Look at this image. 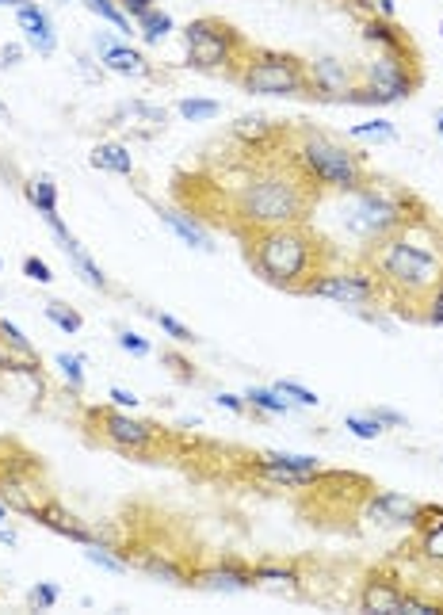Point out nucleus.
<instances>
[{"mask_svg":"<svg viewBox=\"0 0 443 615\" xmlns=\"http://www.w3.org/2000/svg\"><path fill=\"white\" fill-rule=\"evenodd\" d=\"M299 570L294 565H279V562H260V565H253V589H283V585H291V589H299Z\"/></svg>","mask_w":443,"mask_h":615,"instance_id":"b1692460","label":"nucleus"},{"mask_svg":"<svg viewBox=\"0 0 443 615\" xmlns=\"http://www.w3.org/2000/svg\"><path fill=\"white\" fill-rule=\"evenodd\" d=\"M161 222L169 225V230L184 241V245H191V249H199V252H215V241H210V234L203 230L195 218H188L184 210H172V207H165L161 210Z\"/></svg>","mask_w":443,"mask_h":615,"instance_id":"6ab92c4d","label":"nucleus"},{"mask_svg":"<svg viewBox=\"0 0 443 615\" xmlns=\"http://www.w3.org/2000/svg\"><path fill=\"white\" fill-rule=\"evenodd\" d=\"M191 585L203 592H245V589H253V565H245L237 558L210 562V565L191 570Z\"/></svg>","mask_w":443,"mask_h":615,"instance_id":"9b49d317","label":"nucleus"},{"mask_svg":"<svg viewBox=\"0 0 443 615\" xmlns=\"http://www.w3.org/2000/svg\"><path fill=\"white\" fill-rule=\"evenodd\" d=\"M256 471H260V478H268L272 485H291V490H302V485H314L321 478V474L287 471V466H275V463H264V459H256Z\"/></svg>","mask_w":443,"mask_h":615,"instance_id":"c85d7f7f","label":"nucleus"},{"mask_svg":"<svg viewBox=\"0 0 443 615\" xmlns=\"http://www.w3.org/2000/svg\"><path fill=\"white\" fill-rule=\"evenodd\" d=\"M245 261L264 283L302 295V287L314 280L318 271L329 268V249L318 234L306 230V222L294 225H268V230H241Z\"/></svg>","mask_w":443,"mask_h":615,"instance_id":"7ed1b4c3","label":"nucleus"},{"mask_svg":"<svg viewBox=\"0 0 443 615\" xmlns=\"http://www.w3.org/2000/svg\"><path fill=\"white\" fill-rule=\"evenodd\" d=\"M58 601H61V589L54 585V581H39V585L31 589V596H27V604L35 611H51V608H58Z\"/></svg>","mask_w":443,"mask_h":615,"instance_id":"58836bf2","label":"nucleus"},{"mask_svg":"<svg viewBox=\"0 0 443 615\" xmlns=\"http://www.w3.org/2000/svg\"><path fill=\"white\" fill-rule=\"evenodd\" d=\"M417 528H420V543H417L420 558L432 562V565H443V509L424 505Z\"/></svg>","mask_w":443,"mask_h":615,"instance_id":"a211bd4d","label":"nucleus"},{"mask_svg":"<svg viewBox=\"0 0 443 615\" xmlns=\"http://www.w3.org/2000/svg\"><path fill=\"white\" fill-rule=\"evenodd\" d=\"M15 543H20V536H15L12 528H5V524H0V546H15Z\"/></svg>","mask_w":443,"mask_h":615,"instance_id":"3c124183","label":"nucleus"},{"mask_svg":"<svg viewBox=\"0 0 443 615\" xmlns=\"http://www.w3.org/2000/svg\"><path fill=\"white\" fill-rule=\"evenodd\" d=\"M306 73H309V85H314V96H321V100H337V104L344 100V92H352L359 85V73L337 58L306 61Z\"/></svg>","mask_w":443,"mask_h":615,"instance_id":"f8f14e48","label":"nucleus"},{"mask_svg":"<svg viewBox=\"0 0 443 615\" xmlns=\"http://www.w3.org/2000/svg\"><path fill=\"white\" fill-rule=\"evenodd\" d=\"M20 54H23L20 46H15V42H8L5 50H0V66H5V69H8V66H20Z\"/></svg>","mask_w":443,"mask_h":615,"instance_id":"8fccbe9b","label":"nucleus"},{"mask_svg":"<svg viewBox=\"0 0 443 615\" xmlns=\"http://www.w3.org/2000/svg\"><path fill=\"white\" fill-rule=\"evenodd\" d=\"M58 245H61V249H65V256L73 261V268H77L80 275H85V283H88V287H96V290H115V287H111V280L104 275V268L96 264L85 249H80V241H77V237H65V241H58Z\"/></svg>","mask_w":443,"mask_h":615,"instance_id":"412c9836","label":"nucleus"},{"mask_svg":"<svg viewBox=\"0 0 443 615\" xmlns=\"http://www.w3.org/2000/svg\"><path fill=\"white\" fill-rule=\"evenodd\" d=\"M318 207V188L306 180L302 169L291 161H256L245 169L229 196V222L234 230H268V225L306 222Z\"/></svg>","mask_w":443,"mask_h":615,"instance_id":"f03ea898","label":"nucleus"},{"mask_svg":"<svg viewBox=\"0 0 443 615\" xmlns=\"http://www.w3.org/2000/svg\"><path fill=\"white\" fill-rule=\"evenodd\" d=\"M275 134H279L275 126H272L268 119H260V115H245V119L234 123V138L245 142L249 150H260V145H268Z\"/></svg>","mask_w":443,"mask_h":615,"instance_id":"cd10ccee","label":"nucleus"},{"mask_svg":"<svg viewBox=\"0 0 443 615\" xmlns=\"http://www.w3.org/2000/svg\"><path fill=\"white\" fill-rule=\"evenodd\" d=\"M107 398H111V406H115V409H138V401H142L134 390H123V386H111V394H107Z\"/></svg>","mask_w":443,"mask_h":615,"instance_id":"49530a36","label":"nucleus"},{"mask_svg":"<svg viewBox=\"0 0 443 615\" xmlns=\"http://www.w3.org/2000/svg\"><path fill=\"white\" fill-rule=\"evenodd\" d=\"M364 85L379 92L383 104H398L405 96H413V88L420 85V69H417V61H409V58L374 54V61L364 66Z\"/></svg>","mask_w":443,"mask_h":615,"instance_id":"9d476101","label":"nucleus"},{"mask_svg":"<svg viewBox=\"0 0 443 615\" xmlns=\"http://www.w3.org/2000/svg\"><path fill=\"white\" fill-rule=\"evenodd\" d=\"M85 5L100 15V20H107V23H115V31H123V35H130V15L115 5V0H85Z\"/></svg>","mask_w":443,"mask_h":615,"instance_id":"f704fd0d","label":"nucleus"},{"mask_svg":"<svg viewBox=\"0 0 443 615\" xmlns=\"http://www.w3.org/2000/svg\"><path fill=\"white\" fill-rule=\"evenodd\" d=\"M352 138L393 142V138H398V131H393V123H386V119H374V123H359V126H352Z\"/></svg>","mask_w":443,"mask_h":615,"instance_id":"ea45409f","label":"nucleus"},{"mask_svg":"<svg viewBox=\"0 0 443 615\" xmlns=\"http://www.w3.org/2000/svg\"><path fill=\"white\" fill-rule=\"evenodd\" d=\"M215 406L218 409H229V413H245V409H249V401H245V394H215Z\"/></svg>","mask_w":443,"mask_h":615,"instance_id":"de8ad7c7","label":"nucleus"},{"mask_svg":"<svg viewBox=\"0 0 443 615\" xmlns=\"http://www.w3.org/2000/svg\"><path fill=\"white\" fill-rule=\"evenodd\" d=\"M100 61H104V69L123 73V77H142V73H150L145 58H142L138 50H130V46H119V42H115L107 54H100Z\"/></svg>","mask_w":443,"mask_h":615,"instance_id":"a878e982","label":"nucleus"},{"mask_svg":"<svg viewBox=\"0 0 443 615\" xmlns=\"http://www.w3.org/2000/svg\"><path fill=\"white\" fill-rule=\"evenodd\" d=\"M401 596H405V589L398 581H390L383 574H371L364 592H359V608L379 611V615H401Z\"/></svg>","mask_w":443,"mask_h":615,"instance_id":"f3484780","label":"nucleus"},{"mask_svg":"<svg viewBox=\"0 0 443 615\" xmlns=\"http://www.w3.org/2000/svg\"><path fill=\"white\" fill-rule=\"evenodd\" d=\"M420 509H424L420 500L405 497V493H374L367 500V516L371 520H379V524H413L417 528Z\"/></svg>","mask_w":443,"mask_h":615,"instance_id":"2eb2a0df","label":"nucleus"},{"mask_svg":"<svg viewBox=\"0 0 443 615\" xmlns=\"http://www.w3.org/2000/svg\"><path fill=\"white\" fill-rule=\"evenodd\" d=\"M379 12H383V20H393V0H379Z\"/></svg>","mask_w":443,"mask_h":615,"instance_id":"864d4df0","label":"nucleus"},{"mask_svg":"<svg viewBox=\"0 0 443 615\" xmlns=\"http://www.w3.org/2000/svg\"><path fill=\"white\" fill-rule=\"evenodd\" d=\"M439 31H443V27H439Z\"/></svg>","mask_w":443,"mask_h":615,"instance_id":"bf43d9fd","label":"nucleus"},{"mask_svg":"<svg viewBox=\"0 0 443 615\" xmlns=\"http://www.w3.org/2000/svg\"><path fill=\"white\" fill-rule=\"evenodd\" d=\"M8 512H12V509L5 505V500H0V524H5V520H8Z\"/></svg>","mask_w":443,"mask_h":615,"instance_id":"6e6d98bb","label":"nucleus"},{"mask_svg":"<svg viewBox=\"0 0 443 615\" xmlns=\"http://www.w3.org/2000/svg\"><path fill=\"white\" fill-rule=\"evenodd\" d=\"M436 131H439V138H443V115H439V119H436Z\"/></svg>","mask_w":443,"mask_h":615,"instance_id":"4d7b16f0","label":"nucleus"},{"mask_svg":"<svg viewBox=\"0 0 443 615\" xmlns=\"http://www.w3.org/2000/svg\"><path fill=\"white\" fill-rule=\"evenodd\" d=\"M234 80L253 96H314L306 61L283 50H253L249 46Z\"/></svg>","mask_w":443,"mask_h":615,"instance_id":"39448f33","label":"nucleus"},{"mask_svg":"<svg viewBox=\"0 0 443 615\" xmlns=\"http://www.w3.org/2000/svg\"><path fill=\"white\" fill-rule=\"evenodd\" d=\"M344 428H348L355 440H379V436L386 432L371 413H348V417H344Z\"/></svg>","mask_w":443,"mask_h":615,"instance_id":"473e14b6","label":"nucleus"},{"mask_svg":"<svg viewBox=\"0 0 443 615\" xmlns=\"http://www.w3.org/2000/svg\"><path fill=\"white\" fill-rule=\"evenodd\" d=\"M291 161L302 169V176L318 191H340V196H352V191H364L371 184V172L364 165V157L352 145L337 142L325 131H309L302 126L299 138L291 145Z\"/></svg>","mask_w":443,"mask_h":615,"instance_id":"20e7f679","label":"nucleus"},{"mask_svg":"<svg viewBox=\"0 0 443 615\" xmlns=\"http://www.w3.org/2000/svg\"><path fill=\"white\" fill-rule=\"evenodd\" d=\"M0 119H8V107L5 104H0Z\"/></svg>","mask_w":443,"mask_h":615,"instance_id":"13d9d810","label":"nucleus"},{"mask_svg":"<svg viewBox=\"0 0 443 615\" xmlns=\"http://www.w3.org/2000/svg\"><path fill=\"white\" fill-rule=\"evenodd\" d=\"M176 111L184 115L188 123H210V119H218V104L215 100H180L176 104Z\"/></svg>","mask_w":443,"mask_h":615,"instance_id":"72a5a7b5","label":"nucleus"},{"mask_svg":"<svg viewBox=\"0 0 443 615\" xmlns=\"http://www.w3.org/2000/svg\"><path fill=\"white\" fill-rule=\"evenodd\" d=\"M245 401H249V409L264 413V417H287L294 409V401H287L275 386H249V390H245Z\"/></svg>","mask_w":443,"mask_h":615,"instance_id":"393cba45","label":"nucleus"},{"mask_svg":"<svg viewBox=\"0 0 443 615\" xmlns=\"http://www.w3.org/2000/svg\"><path fill=\"white\" fill-rule=\"evenodd\" d=\"M364 39L371 46H379V54H393V58L417 61L413 42H409L405 31L393 27V20H383V15H367V20H364Z\"/></svg>","mask_w":443,"mask_h":615,"instance_id":"dca6fc26","label":"nucleus"},{"mask_svg":"<svg viewBox=\"0 0 443 615\" xmlns=\"http://www.w3.org/2000/svg\"><path fill=\"white\" fill-rule=\"evenodd\" d=\"M413 218L417 215H409V196H393V191H383L371 180L364 191H352L344 225H348L364 245H374V241L390 237L393 230H401V225Z\"/></svg>","mask_w":443,"mask_h":615,"instance_id":"0eeeda50","label":"nucleus"},{"mask_svg":"<svg viewBox=\"0 0 443 615\" xmlns=\"http://www.w3.org/2000/svg\"><path fill=\"white\" fill-rule=\"evenodd\" d=\"M54 363H58V371H61V379L69 382V390H73V394H80V390H85V367H80V355L61 352Z\"/></svg>","mask_w":443,"mask_h":615,"instance_id":"c9c22d12","label":"nucleus"},{"mask_svg":"<svg viewBox=\"0 0 443 615\" xmlns=\"http://www.w3.org/2000/svg\"><path fill=\"white\" fill-rule=\"evenodd\" d=\"M138 31H142L145 42H161V39H165L169 31H172V15L161 12V8H150V12H145L142 20H138Z\"/></svg>","mask_w":443,"mask_h":615,"instance_id":"7c9ffc66","label":"nucleus"},{"mask_svg":"<svg viewBox=\"0 0 443 615\" xmlns=\"http://www.w3.org/2000/svg\"><path fill=\"white\" fill-rule=\"evenodd\" d=\"M256 459L275 463V466H287V471H299V474H325L321 463L314 455H294V451H260Z\"/></svg>","mask_w":443,"mask_h":615,"instance_id":"c756f323","label":"nucleus"},{"mask_svg":"<svg viewBox=\"0 0 443 615\" xmlns=\"http://www.w3.org/2000/svg\"><path fill=\"white\" fill-rule=\"evenodd\" d=\"M88 425L96 428V436L123 451V455H153L157 444H161V432L153 425H145V420L130 417V409H115V406H104V409H88Z\"/></svg>","mask_w":443,"mask_h":615,"instance_id":"1a4fd4ad","label":"nucleus"},{"mask_svg":"<svg viewBox=\"0 0 443 615\" xmlns=\"http://www.w3.org/2000/svg\"><path fill=\"white\" fill-rule=\"evenodd\" d=\"M88 161H92V169H104L115 176H134V157H130V150L119 142H100Z\"/></svg>","mask_w":443,"mask_h":615,"instance_id":"4be33fe9","label":"nucleus"},{"mask_svg":"<svg viewBox=\"0 0 443 615\" xmlns=\"http://www.w3.org/2000/svg\"><path fill=\"white\" fill-rule=\"evenodd\" d=\"M23 196H27V203L35 207L42 218L46 215H58V184L51 180V176H35V180H27L23 184Z\"/></svg>","mask_w":443,"mask_h":615,"instance_id":"bb28decb","label":"nucleus"},{"mask_svg":"<svg viewBox=\"0 0 443 615\" xmlns=\"http://www.w3.org/2000/svg\"><path fill=\"white\" fill-rule=\"evenodd\" d=\"M371 417L379 420L383 428H405V425H409V420H405V413H398V409H386V406H374V409H371Z\"/></svg>","mask_w":443,"mask_h":615,"instance_id":"a18cd8bd","label":"nucleus"},{"mask_svg":"<svg viewBox=\"0 0 443 615\" xmlns=\"http://www.w3.org/2000/svg\"><path fill=\"white\" fill-rule=\"evenodd\" d=\"M275 390L283 394L287 401H294V406H302V409H314L318 401H321L314 390H306V386H302V382H294V379H279V382H275Z\"/></svg>","mask_w":443,"mask_h":615,"instance_id":"e433bc0d","label":"nucleus"},{"mask_svg":"<svg viewBox=\"0 0 443 615\" xmlns=\"http://www.w3.org/2000/svg\"><path fill=\"white\" fill-rule=\"evenodd\" d=\"M119 348L123 352H130V355H138V360H145L153 348H150V341L145 336H138V333H130V329H119Z\"/></svg>","mask_w":443,"mask_h":615,"instance_id":"37998d69","label":"nucleus"},{"mask_svg":"<svg viewBox=\"0 0 443 615\" xmlns=\"http://www.w3.org/2000/svg\"><path fill=\"white\" fill-rule=\"evenodd\" d=\"M150 317L157 321V326H161V333H169L172 336V341L176 344H195V341H199V336H195L188 326H180V321L172 317V314H161V310H150Z\"/></svg>","mask_w":443,"mask_h":615,"instance_id":"4c0bfd02","label":"nucleus"},{"mask_svg":"<svg viewBox=\"0 0 443 615\" xmlns=\"http://www.w3.org/2000/svg\"><path fill=\"white\" fill-rule=\"evenodd\" d=\"M23 275H27L31 283H39V287L54 283V271H51V264H46V261H39V256H23Z\"/></svg>","mask_w":443,"mask_h":615,"instance_id":"a19ab883","label":"nucleus"},{"mask_svg":"<svg viewBox=\"0 0 443 615\" xmlns=\"http://www.w3.org/2000/svg\"><path fill=\"white\" fill-rule=\"evenodd\" d=\"M31 520H39L42 528H51L54 536H61V539H73V543H80V546H107L100 536H96L92 528H85L77 520L73 512H65L58 500H42V505L35 509V516H31Z\"/></svg>","mask_w":443,"mask_h":615,"instance_id":"4468645a","label":"nucleus"},{"mask_svg":"<svg viewBox=\"0 0 443 615\" xmlns=\"http://www.w3.org/2000/svg\"><path fill=\"white\" fill-rule=\"evenodd\" d=\"M417 321H429V326H443V283H439V290H436V295L420 306Z\"/></svg>","mask_w":443,"mask_h":615,"instance_id":"c03bdc74","label":"nucleus"},{"mask_svg":"<svg viewBox=\"0 0 443 615\" xmlns=\"http://www.w3.org/2000/svg\"><path fill=\"white\" fill-rule=\"evenodd\" d=\"M0 341H5L8 348H20V352H31V355H35V344H31L27 336H23V329L12 326V321H0Z\"/></svg>","mask_w":443,"mask_h":615,"instance_id":"79ce46f5","label":"nucleus"},{"mask_svg":"<svg viewBox=\"0 0 443 615\" xmlns=\"http://www.w3.org/2000/svg\"><path fill=\"white\" fill-rule=\"evenodd\" d=\"M23 0H0V8H20Z\"/></svg>","mask_w":443,"mask_h":615,"instance_id":"5fc2aeb1","label":"nucleus"},{"mask_svg":"<svg viewBox=\"0 0 443 615\" xmlns=\"http://www.w3.org/2000/svg\"><path fill=\"white\" fill-rule=\"evenodd\" d=\"M367 271L374 275L390 310H405L409 306L417 317L420 306L443 283V241L436 234V222L417 215L401 230L374 241L367 249Z\"/></svg>","mask_w":443,"mask_h":615,"instance_id":"f257e3e1","label":"nucleus"},{"mask_svg":"<svg viewBox=\"0 0 443 615\" xmlns=\"http://www.w3.org/2000/svg\"><path fill=\"white\" fill-rule=\"evenodd\" d=\"M138 570L157 577V581H172V585H191V570H184V565L165 558V555H157V550H142Z\"/></svg>","mask_w":443,"mask_h":615,"instance_id":"5701e85b","label":"nucleus"},{"mask_svg":"<svg viewBox=\"0 0 443 615\" xmlns=\"http://www.w3.org/2000/svg\"><path fill=\"white\" fill-rule=\"evenodd\" d=\"M111 46H115V42H111L107 35H96V50H100V54H107V50H111Z\"/></svg>","mask_w":443,"mask_h":615,"instance_id":"603ef678","label":"nucleus"},{"mask_svg":"<svg viewBox=\"0 0 443 615\" xmlns=\"http://www.w3.org/2000/svg\"><path fill=\"white\" fill-rule=\"evenodd\" d=\"M46 321H54L61 333H80L85 329V317H80L73 306H65V302H46Z\"/></svg>","mask_w":443,"mask_h":615,"instance_id":"2f4dec72","label":"nucleus"},{"mask_svg":"<svg viewBox=\"0 0 443 615\" xmlns=\"http://www.w3.org/2000/svg\"><path fill=\"white\" fill-rule=\"evenodd\" d=\"M15 20H20L23 39H27L31 50H39L42 58H51V54L58 50L54 20H51V12H46V8L39 5V0H23V5L15 8Z\"/></svg>","mask_w":443,"mask_h":615,"instance_id":"ddd939ff","label":"nucleus"},{"mask_svg":"<svg viewBox=\"0 0 443 615\" xmlns=\"http://www.w3.org/2000/svg\"><path fill=\"white\" fill-rule=\"evenodd\" d=\"M184 46H188V66L203 73H229V77L237 73L245 54H249V42L237 35V27H229L218 15L191 20L184 31Z\"/></svg>","mask_w":443,"mask_h":615,"instance_id":"423d86ee","label":"nucleus"},{"mask_svg":"<svg viewBox=\"0 0 443 615\" xmlns=\"http://www.w3.org/2000/svg\"><path fill=\"white\" fill-rule=\"evenodd\" d=\"M119 8H123V12L130 15V20L138 23L145 12H150V8H157V0H119Z\"/></svg>","mask_w":443,"mask_h":615,"instance_id":"09e8293b","label":"nucleus"},{"mask_svg":"<svg viewBox=\"0 0 443 615\" xmlns=\"http://www.w3.org/2000/svg\"><path fill=\"white\" fill-rule=\"evenodd\" d=\"M306 298H329L337 306H348V310H379L383 306V290L374 283V275L367 268H325L314 280L302 287Z\"/></svg>","mask_w":443,"mask_h":615,"instance_id":"6e6552de","label":"nucleus"},{"mask_svg":"<svg viewBox=\"0 0 443 615\" xmlns=\"http://www.w3.org/2000/svg\"><path fill=\"white\" fill-rule=\"evenodd\" d=\"M39 490H31V482L23 474H5L0 478V500L12 509V512H23V516H35V509L42 500H35Z\"/></svg>","mask_w":443,"mask_h":615,"instance_id":"aec40b11","label":"nucleus"}]
</instances>
